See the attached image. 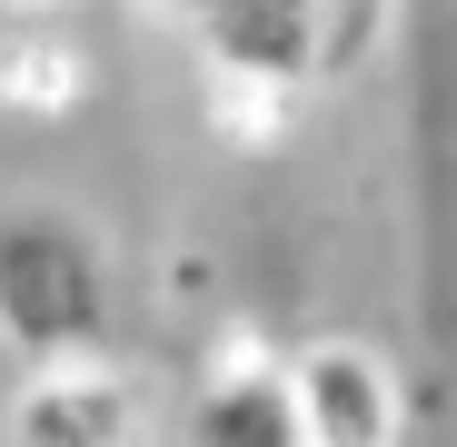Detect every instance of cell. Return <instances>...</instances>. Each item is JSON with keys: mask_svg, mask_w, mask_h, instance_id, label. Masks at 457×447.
I'll use <instances>...</instances> for the list:
<instances>
[{"mask_svg": "<svg viewBox=\"0 0 457 447\" xmlns=\"http://www.w3.org/2000/svg\"><path fill=\"white\" fill-rule=\"evenodd\" d=\"M0 338L21 358H60V348L110 338V259L90 229H70L50 209L0 229Z\"/></svg>", "mask_w": 457, "mask_h": 447, "instance_id": "cell-1", "label": "cell"}, {"mask_svg": "<svg viewBox=\"0 0 457 447\" xmlns=\"http://www.w3.org/2000/svg\"><path fill=\"white\" fill-rule=\"evenodd\" d=\"M288 368V398H298V447H388L408 398L388 378V358L368 338H309Z\"/></svg>", "mask_w": 457, "mask_h": 447, "instance_id": "cell-2", "label": "cell"}, {"mask_svg": "<svg viewBox=\"0 0 457 447\" xmlns=\"http://www.w3.org/2000/svg\"><path fill=\"white\" fill-rule=\"evenodd\" d=\"M11 427L30 447H120V437H139V378L90 358V348H60L11 398Z\"/></svg>", "mask_w": 457, "mask_h": 447, "instance_id": "cell-3", "label": "cell"}, {"mask_svg": "<svg viewBox=\"0 0 457 447\" xmlns=\"http://www.w3.org/2000/svg\"><path fill=\"white\" fill-rule=\"evenodd\" d=\"M209 50V70L249 80H309L319 70V0H189L179 11Z\"/></svg>", "mask_w": 457, "mask_h": 447, "instance_id": "cell-4", "label": "cell"}, {"mask_svg": "<svg viewBox=\"0 0 457 447\" xmlns=\"http://www.w3.org/2000/svg\"><path fill=\"white\" fill-rule=\"evenodd\" d=\"M189 437H269V447H298V398H288V368L259 348L219 358L209 388L189 398Z\"/></svg>", "mask_w": 457, "mask_h": 447, "instance_id": "cell-5", "label": "cell"}, {"mask_svg": "<svg viewBox=\"0 0 457 447\" xmlns=\"http://www.w3.org/2000/svg\"><path fill=\"white\" fill-rule=\"evenodd\" d=\"M288 90L298 80H249V70H219V129L228 139H239V149H278L288 139Z\"/></svg>", "mask_w": 457, "mask_h": 447, "instance_id": "cell-6", "label": "cell"}]
</instances>
